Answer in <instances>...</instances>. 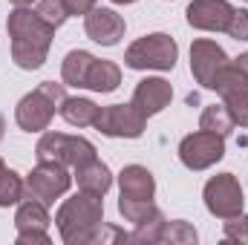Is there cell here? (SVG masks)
<instances>
[{
  "label": "cell",
  "instance_id": "obj_3",
  "mask_svg": "<svg viewBox=\"0 0 248 245\" xmlns=\"http://www.w3.org/2000/svg\"><path fill=\"white\" fill-rule=\"evenodd\" d=\"M63 98H66L63 84H55V81L38 84L15 107V122H17V127L26 130V133H44V130H49L55 113H61Z\"/></svg>",
  "mask_w": 248,
  "mask_h": 245
},
{
  "label": "cell",
  "instance_id": "obj_1",
  "mask_svg": "<svg viewBox=\"0 0 248 245\" xmlns=\"http://www.w3.org/2000/svg\"><path fill=\"white\" fill-rule=\"evenodd\" d=\"M6 29H9V38H12V61L20 69H29V72L41 69L46 55H49L55 29L49 23H44L38 17V12L29 9V6H15L9 12Z\"/></svg>",
  "mask_w": 248,
  "mask_h": 245
},
{
  "label": "cell",
  "instance_id": "obj_25",
  "mask_svg": "<svg viewBox=\"0 0 248 245\" xmlns=\"http://www.w3.org/2000/svg\"><path fill=\"white\" fill-rule=\"evenodd\" d=\"M35 12H38V17H41L44 23H49L52 29L63 26V20L69 17V15H66V9H63V0H38Z\"/></svg>",
  "mask_w": 248,
  "mask_h": 245
},
{
  "label": "cell",
  "instance_id": "obj_26",
  "mask_svg": "<svg viewBox=\"0 0 248 245\" xmlns=\"http://www.w3.org/2000/svg\"><path fill=\"white\" fill-rule=\"evenodd\" d=\"M162 231H165V216L150 219L144 225H136V231L130 234V243H144V245L162 243Z\"/></svg>",
  "mask_w": 248,
  "mask_h": 245
},
{
  "label": "cell",
  "instance_id": "obj_32",
  "mask_svg": "<svg viewBox=\"0 0 248 245\" xmlns=\"http://www.w3.org/2000/svg\"><path fill=\"white\" fill-rule=\"evenodd\" d=\"M237 66H240V69H243V72L248 75V52H243V55L237 58Z\"/></svg>",
  "mask_w": 248,
  "mask_h": 245
},
{
  "label": "cell",
  "instance_id": "obj_18",
  "mask_svg": "<svg viewBox=\"0 0 248 245\" xmlns=\"http://www.w3.org/2000/svg\"><path fill=\"white\" fill-rule=\"evenodd\" d=\"M122 84V66L116 61H104V58H95L90 66V75H87V90L93 92H113L119 90Z\"/></svg>",
  "mask_w": 248,
  "mask_h": 245
},
{
  "label": "cell",
  "instance_id": "obj_2",
  "mask_svg": "<svg viewBox=\"0 0 248 245\" xmlns=\"http://www.w3.org/2000/svg\"><path fill=\"white\" fill-rule=\"evenodd\" d=\"M101 222H104V199L84 190L63 199V205L55 214L58 234L66 245H93V237Z\"/></svg>",
  "mask_w": 248,
  "mask_h": 245
},
{
  "label": "cell",
  "instance_id": "obj_12",
  "mask_svg": "<svg viewBox=\"0 0 248 245\" xmlns=\"http://www.w3.org/2000/svg\"><path fill=\"white\" fill-rule=\"evenodd\" d=\"M234 6L228 0H190L185 9L187 23L199 32H225Z\"/></svg>",
  "mask_w": 248,
  "mask_h": 245
},
{
  "label": "cell",
  "instance_id": "obj_35",
  "mask_svg": "<svg viewBox=\"0 0 248 245\" xmlns=\"http://www.w3.org/2000/svg\"><path fill=\"white\" fill-rule=\"evenodd\" d=\"M113 3H119V6H130V3H136V0H113Z\"/></svg>",
  "mask_w": 248,
  "mask_h": 245
},
{
  "label": "cell",
  "instance_id": "obj_24",
  "mask_svg": "<svg viewBox=\"0 0 248 245\" xmlns=\"http://www.w3.org/2000/svg\"><path fill=\"white\" fill-rule=\"evenodd\" d=\"M199 240V234H196V228L185 222V219H173V222H168L165 219V231H162V243H170V245H196Z\"/></svg>",
  "mask_w": 248,
  "mask_h": 245
},
{
  "label": "cell",
  "instance_id": "obj_21",
  "mask_svg": "<svg viewBox=\"0 0 248 245\" xmlns=\"http://www.w3.org/2000/svg\"><path fill=\"white\" fill-rule=\"evenodd\" d=\"M119 214L133 225H144V222L162 216V211L153 199H127V196H119Z\"/></svg>",
  "mask_w": 248,
  "mask_h": 245
},
{
  "label": "cell",
  "instance_id": "obj_4",
  "mask_svg": "<svg viewBox=\"0 0 248 245\" xmlns=\"http://www.w3.org/2000/svg\"><path fill=\"white\" fill-rule=\"evenodd\" d=\"M179 61V44L168 35V32H153V35H144L139 41H133L124 52V63L130 69H159V72H168L173 69Z\"/></svg>",
  "mask_w": 248,
  "mask_h": 245
},
{
  "label": "cell",
  "instance_id": "obj_9",
  "mask_svg": "<svg viewBox=\"0 0 248 245\" xmlns=\"http://www.w3.org/2000/svg\"><path fill=\"white\" fill-rule=\"evenodd\" d=\"M147 127V116L130 101V104H110L101 107L95 130L104 133L107 138H139Z\"/></svg>",
  "mask_w": 248,
  "mask_h": 245
},
{
  "label": "cell",
  "instance_id": "obj_8",
  "mask_svg": "<svg viewBox=\"0 0 248 245\" xmlns=\"http://www.w3.org/2000/svg\"><path fill=\"white\" fill-rule=\"evenodd\" d=\"M225 156V136L196 130L179 141V162L187 170H208Z\"/></svg>",
  "mask_w": 248,
  "mask_h": 245
},
{
  "label": "cell",
  "instance_id": "obj_29",
  "mask_svg": "<svg viewBox=\"0 0 248 245\" xmlns=\"http://www.w3.org/2000/svg\"><path fill=\"white\" fill-rule=\"evenodd\" d=\"M225 32H228V38L248 44V9H234V15H231Z\"/></svg>",
  "mask_w": 248,
  "mask_h": 245
},
{
  "label": "cell",
  "instance_id": "obj_34",
  "mask_svg": "<svg viewBox=\"0 0 248 245\" xmlns=\"http://www.w3.org/2000/svg\"><path fill=\"white\" fill-rule=\"evenodd\" d=\"M3 133H6V119L0 116V141H3Z\"/></svg>",
  "mask_w": 248,
  "mask_h": 245
},
{
  "label": "cell",
  "instance_id": "obj_11",
  "mask_svg": "<svg viewBox=\"0 0 248 245\" xmlns=\"http://www.w3.org/2000/svg\"><path fill=\"white\" fill-rule=\"evenodd\" d=\"M228 61H231V58L225 55V49H222L217 41H211V38H199V41L190 44V72H193L196 84L205 87V90H211L217 72H219Z\"/></svg>",
  "mask_w": 248,
  "mask_h": 245
},
{
  "label": "cell",
  "instance_id": "obj_15",
  "mask_svg": "<svg viewBox=\"0 0 248 245\" xmlns=\"http://www.w3.org/2000/svg\"><path fill=\"white\" fill-rule=\"evenodd\" d=\"M119 187L127 199H153L156 196V179L144 165H127L119 173Z\"/></svg>",
  "mask_w": 248,
  "mask_h": 245
},
{
  "label": "cell",
  "instance_id": "obj_36",
  "mask_svg": "<svg viewBox=\"0 0 248 245\" xmlns=\"http://www.w3.org/2000/svg\"><path fill=\"white\" fill-rule=\"evenodd\" d=\"M3 170H6V165H3V159H0V173H3Z\"/></svg>",
  "mask_w": 248,
  "mask_h": 245
},
{
  "label": "cell",
  "instance_id": "obj_28",
  "mask_svg": "<svg viewBox=\"0 0 248 245\" xmlns=\"http://www.w3.org/2000/svg\"><path fill=\"white\" fill-rule=\"evenodd\" d=\"M222 234H225L228 243H248V214L225 219V231Z\"/></svg>",
  "mask_w": 248,
  "mask_h": 245
},
{
  "label": "cell",
  "instance_id": "obj_14",
  "mask_svg": "<svg viewBox=\"0 0 248 245\" xmlns=\"http://www.w3.org/2000/svg\"><path fill=\"white\" fill-rule=\"evenodd\" d=\"M170 98H173V87H170L165 78H141V81L136 84V90H133V104H136L147 119L159 116V113L170 104Z\"/></svg>",
  "mask_w": 248,
  "mask_h": 245
},
{
  "label": "cell",
  "instance_id": "obj_30",
  "mask_svg": "<svg viewBox=\"0 0 248 245\" xmlns=\"http://www.w3.org/2000/svg\"><path fill=\"white\" fill-rule=\"evenodd\" d=\"M104 245V243H130V234H124L122 228H113V225H107V222H101L98 225V231H95V237H93V245Z\"/></svg>",
  "mask_w": 248,
  "mask_h": 245
},
{
  "label": "cell",
  "instance_id": "obj_16",
  "mask_svg": "<svg viewBox=\"0 0 248 245\" xmlns=\"http://www.w3.org/2000/svg\"><path fill=\"white\" fill-rule=\"evenodd\" d=\"M72 179L78 182V190L93 193V196H104V193L113 187V173H110V168H107L101 159H93V162L75 168Z\"/></svg>",
  "mask_w": 248,
  "mask_h": 245
},
{
  "label": "cell",
  "instance_id": "obj_33",
  "mask_svg": "<svg viewBox=\"0 0 248 245\" xmlns=\"http://www.w3.org/2000/svg\"><path fill=\"white\" fill-rule=\"evenodd\" d=\"M9 3H12V6H32L35 0H9Z\"/></svg>",
  "mask_w": 248,
  "mask_h": 245
},
{
  "label": "cell",
  "instance_id": "obj_23",
  "mask_svg": "<svg viewBox=\"0 0 248 245\" xmlns=\"http://www.w3.org/2000/svg\"><path fill=\"white\" fill-rule=\"evenodd\" d=\"M23 196H26V179H23L17 170L6 168V170L0 173V208L20 205Z\"/></svg>",
  "mask_w": 248,
  "mask_h": 245
},
{
  "label": "cell",
  "instance_id": "obj_6",
  "mask_svg": "<svg viewBox=\"0 0 248 245\" xmlns=\"http://www.w3.org/2000/svg\"><path fill=\"white\" fill-rule=\"evenodd\" d=\"M202 199H205L208 214H214L217 219L240 216L243 214V205H246L240 179L234 173H217V176H211L205 182V187H202Z\"/></svg>",
  "mask_w": 248,
  "mask_h": 245
},
{
  "label": "cell",
  "instance_id": "obj_22",
  "mask_svg": "<svg viewBox=\"0 0 248 245\" xmlns=\"http://www.w3.org/2000/svg\"><path fill=\"white\" fill-rule=\"evenodd\" d=\"M199 130H208V133H219V136H228L234 130V119L228 113L225 104H208L199 116Z\"/></svg>",
  "mask_w": 248,
  "mask_h": 245
},
{
  "label": "cell",
  "instance_id": "obj_37",
  "mask_svg": "<svg viewBox=\"0 0 248 245\" xmlns=\"http://www.w3.org/2000/svg\"><path fill=\"white\" fill-rule=\"evenodd\" d=\"M246 3H248V0H246Z\"/></svg>",
  "mask_w": 248,
  "mask_h": 245
},
{
  "label": "cell",
  "instance_id": "obj_20",
  "mask_svg": "<svg viewBox=\"0 0 248 245\" xmlns=\"http://www.w3.org/2000/svg\"><path fill=\"white\" fill-rule=\"evenodd\" d=\"M211 90H217L219 98H228V95H237V92H248V75L237 66V61H228L217 72Z\"/></svg>",
  "mask_w": 248,
  "mask_h": 245
},
{
  "label": "cell",
  "instance_id": "obj_13",
  "mask_svg": "<svg viewBox=\"0 0 248 245\" xmlns=\"http://www.w3.org/2000/svg\"><path fill=\"white\" fill-rule=\"evenodd\" d=\"M84 32L90 41H95L101 46H116L124 38V17L116 9L95 6L90 15H84Z\"/></svg>",
  "mask_w": 248,
  "mask_h": 245
},
{
  "label": "cell",
  "instance_id": "obj_10",
  "mask_svg": "<svg viewBox=\"0 0 248 245\" xmlns=\"http://www.w3.org/2000/svg\"><path fill=\"white\" fill-rule=\"evenodd\" d=\"M49 211L38 199H23L15 214V228H17V245H49Z\"/></svg>",
  "mask_w": 248,
  "mask_h": 245
},
{
  "label": "cell",
  "instance_id": "obj_31",
  "mask_svg": "<svg viewBox=\"0 0 248 245\" xmlns=\"http://www.w3.org/2000/svg\"><path fill=\"white\" fill-rule=\"evenodd\" d=\"M63 9H66L69 17H78V15L84 17L95 9V0H63Z\"/></svg>",
  "mask_w": 248,
  "mask_h": 245
},
{
  "label": "cell",
  "instance_id": "obj_27",
  "mask_svg": "<svg viewBox=\"0 0 248 245\" xmlns=\"http://www.w3.org/2000/svg\"><path fill=\"white\" fill-rule=\"evenodd\" d=\"M222 104L228 107V113H231L234 124H240V127H248V92L228 95V98H222Z\"/></svg>",
  "mask_w": 248,
  "mask_h": 245
},
{
  "label": "cell",
  "instance_id": "obj_7",
  "mask_svg": "<svg viewBox=\"0 0 248 245\" xmlns=\"http://www.w3.org/2000/svg\"><path fill=\"white\" fill-rule=\"evenodd\" d=\"M72 184V173L61 162H38L29 176H26V196L23 199H38L46 208L55 205V199L63 196Z\"/></svg>",
  "mask_w": 248,
  "mask_h": 245
},
{
  "label": "cell",
  "instance_id": "obj_19",
  "mask_svg": "<svg viewBox=\"0 0 248 245\" xmlns=\"http://www.w3.org/2000/svg\"><path fill=\"white\" fill-rule=\"evenodd\" d=\"M98 113H101V107L95 101H90V98H81V95L63 98V104H61L63 122L72 124V127H95Z\"/></svg>",
  "mask_w": 248,
  "mask_h": 245
},
{
  "label": "cell",
  "instance_id": "obj_17",
  "mask_svg": "<svg viewBox=\"0 0 248 245\" xmlns=\"http://www.w3.org/2000/svg\"><path fill=\"white\" fill-rule=\"evenodd\" d=\"M95 61V55H90L87 49H72L66 52V58L61 63V81L63 87H87V75H90V66Z\"/></svg>",
  "mask_w": 248,
  "mask_h": 245
},
{
  "label": "cell",
  "instance_id": "obj_5",
  "mask_svg": "<svg viewBox=\"0 0 248 245\" xmlns=\"http://www.w3.org/2000/svg\"><path fill=\"white\" fill-rule=\"evenodd\" d=\"M35 156H38V162H61L72 170L98 159L93 141H87L84 136H66V133H55V130H46L38 138Z\"/></svg>",
  "mask_w": 248,
  "mask_h": 245
}]
</instances>
